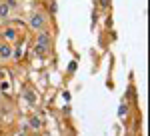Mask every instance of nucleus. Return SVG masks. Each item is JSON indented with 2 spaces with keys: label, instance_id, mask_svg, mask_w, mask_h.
Returning <instances> with one entry per match:
<instances>
[{
  "label": "nucleus",
  "instance_id": "1",
  "mask_svg": "<svg viewBox=\"0 0 150 136\" xmlns=\"http://www.w3.org/2000/svg\"><path fill=\"white\" fill-rule=\"evenodd\" d=\"M28 24H30V28H32V30L42 32V30H44V26H46V16H44L42 12H32V14H30V18H28Z\"/></svg>",
  "mask_w": 150,
  "mask_h": 136
},
{
  "label": "nucleus",
  "instance_id": "2",
  "mask_svg": "<svg viewBox=\"0 0 150 136\" xmlns=\"http://www.w3.org/2000/svg\"><path fill=\"white\" fill-rule=\"evenodd\" d=\"M50 40H52V36L48 32H40L38 34V40H36V46L42 48V50H48L50 48Z\"/></svg>",
  "mask_w": 150,
  "mask_h": 136
},
{
  "label": "nucleus",
  "instance_id": "3",
  "mask_svg": "<svg viewBox=\"0 0 150 136\" xmlns=\"http://www.w3.org/2000/svg\"><path fill=\"white\" fill-rule=\"evenodd\" d=\"M12 54H14L12 46L8 42H0V60H8V58H12Z\"/></svg>",
  "mask_w": 150,
  "mask_h": 136
},
{
  "label": "nucleus",
  "instance_id": "4",
  "mask_svg": "<svg viewBox=\"0 0 150 136\" xmlns=\"http://www.w3.org/2000/svg\"><path fill=\"white\" fill-rule=\"evenodd\" d=\"M8 14H10V8L6 4H0V18H6Z\"/></svg>",
  "mask_w": 150,
  "mask_h": 136
},
{
  "label": "nucleus",
  "instance_id": "5",
  "mask_svg": "<svg viewBox=\"0 0 150 136\" xmlns=\"http://www.w3.org/2000/svg\"><path fill=\"white\" fill-rule=\"evenodd\" d=\"M30 126H32L34 130H38V128L42 126V122H40V118H36V116H32V118H30Z\"/></svg>",
  "mask_w": 150,
  "mask_h": 136
},
{
  "label": "nucleus",
  "instance_id": "6",
  "mask_svg": "<svg viewBox=\"0 0 150 136\" xmlns=\"http://www.w3.org/2000/svg\"><path fill=\"white\" fill-rule=\"evenodd\" d=\"M4 38H6V40H14V38H16V32H14V28H8V30L4 32Z\"/></svg>",
  "mask_w": 150,
  "mask_h": 136
},
{
  "label": "nucleus",
  "instance_id": "7",
  "mask_svg": "<svg viewBox=\"0 0 150 136\" xmlns=\"http://www.w3.org/2000/svg\"><path fill=\"white\" fill-rule=\"evenodd\" d=\"M128 112V104H120V108H118V116H124Z\"/></svg>",
  "mask_w": 150,
  "mask_h": 136
},
{
  "label": "nucleus",
  "instance_id": "8",
  "mask_svg": "<svg viewBox=\"0 0 150 136\" xmlns=\"http://www.w3.org/2000/svg\"><path fill=\"white\" fill-rule=\"evenodd\" d=\"M26 98H28L30 102H34V94H32V92H26Z\"/></svg>",
  "mask_w": 150,
  "mask_h": 136
},
{
  "label": "nucleus",
  "instance_id": "9",
  "mask_svg": "<svg viewBox=\"0 0 150 136\" xmlns=\"http://www.w3.org/2000/svg\"><path fill=\"white\" fill-rule=\"evenodd\" d=\"M100 4H102L104 8H106V6H108V0H100Z\"/></svg>",
  "mask_w": 150,
  "mask_h": 136
},
{
  "label": "nucleus",
  "instance_id": "10",
  "mask_svg": "<svg viewBox=\"0 0 150 136\" xmlns=\"http://www.w3.org/2000/svg\"><path fill=\"white\" fill-rule=\"evenodd\" d=\"M16 136H26V134H16Z\"/></svg>",
  "mask_w": 150,
  "mask_h": 136
}]
</instances>
